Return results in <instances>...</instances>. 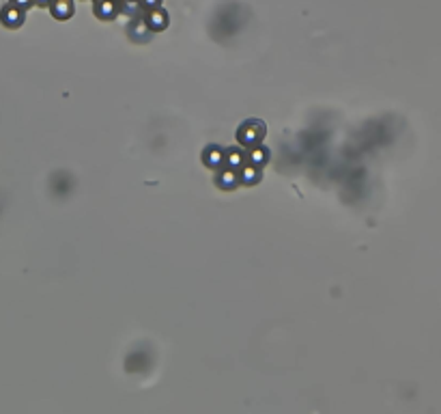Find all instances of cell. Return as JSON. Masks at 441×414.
Returning a JSON list of instances; mask_svg holds the SVG:
<instances>
[{
  "label": "cell",
  "instance_id": "cell-7",
  "mask_svg": "<svg viewBox=\"0 0 441 414\" xmlns=\"http://www.w3.org/2000/svg\"><path fill=\"white\" fill-rule=\"evenodd\" d=\"M218 184L222 186V188H226V190H230L235 184H239V173H235V171H224L222 175L218 177Z\"/></svg>",
  "mask_w": 441,
  "mask_h": 414
},
{
  "label": "cell",
  "instance_id": "cell-1",
  "mask_svg": "<svg viewBox=\"0 0 441 414\" xmlns=\"http://www.w3.org/2000/svg\"><path fill=\"white\" fill-rule=\"evenodd\" d=\"M263 136H265V125L261 121H254V119L245 121L243 125L237 129V138L245 147H256Z\"/></svg>",
  "mask_w": 441,
  "mask_h": 414
},
{
  "label": "cell",
  "instance_id": "cell-8",
  "mask_svg": "<svg viewBox=\"0 0 441 414\" xmlns=\"http://www.w3.org/2000/svg\"><path fill=\"white\" fill-rule=\"evenodd\" d=\"M148 24H151L153 30H159L166 26V13L164 11H153L151 17H148Z\"/></svg>",
  "mask_w": 441,
  "mask_h": 414
},
{
  "label": "cell",
  "instance_id": "cell-12",
  "mask_svg": "<svg viewBox=\"0 0 441 414\" xmlns=\"http://www.w3.org/2000/svg\"><path fill=\"white\" fill-rule=\"evenodd\" d=\"M147 4H148V6H155V4H157V0H147Z\"/></svg>",
  "mask_w": 441,
  "mask_h": 414
},
{
  "label": "cell",
  "instance_id": "cell-3",
  "mask_svg": "<svg viewBox=\"0 0 441 414\" xmlns=\"http://www.w3.org/2000/svg\"><path fill=\"white\" fill-rule=\"evenodd\" d=\"M50 9L56 19H67L74 13V4H71V0H52Z\"/></svg>",
  "mask_w": 441,
  "mask_h": 414
},
{
  "label": "cell",
  "instance_id": "cell-11",
  "mask_svg": "<svg viewBox=\"0 0 441 414\" xmlns=\"http://www.w3.org/2000/svg\"><path fill=\"white\" fill-rule=\"evenodd\" d=\"M37 4H41V6H48V4H52V0H35Z\"/></svg>",
  "mask_w": 441,
  "mask_h": 414
},
{
  "label": "cell",
  "instance_id": "cell-9",
  "mask_svg": "<svg viewBox=\"0 0 441 414\" xmlns=\"http://www.w3.org/2000/svg\"><path fill=\"white\" fill-rule=\"evenodd\" d=\"M248 160L252 162V164L258 166V164H263V162H267V151H265V149H252Z\"/></svg>",
  "mask_w": 441,
  "mask_h": 414
},
{
  "label": "cell",
  "instance_id": "cell-6",
  "mask_svg": "<svg viewBox=\"0 0 441 414\" xmlns=\"http://www.w3.org/2000/svg\"><path fill=\"white\" fill-rule=\"evenodd\" d=\"M243 160H245L243 151H237V149H230V151H226V155H224V162L230 171H237V168L243 164Z\"/></svg>",
  "mask_w": 441,
  "mask_h": 414
},
{
  "label": "cell",
  "instance_id": "cell-5",
  "mask_svg": "<svg viewBox=\"0 0 441 414\" xmlns=\"http://www.w3.org/2000/svg\"><path fill=\"white\" fill-rule=\"evenodd\" d=\"M205 164H209L211 168H218V166H222V162H224V153H222V149H218V147H209L205 151Z\"/></svg>",
  "mask_w": 441,
  "mask_h": 414
},
{
  "label": "cell",
  "instance_id": "cell-10",
  "mask_svg": "<svg viewBox=\"0 0 441 414\" xmlns=\"http://www.w3.org/2000/svg\"><path fill=\"white\" fill-rule=\"evenodd\" d=\"M35 2V0H11V4H15V6H19V9H28V6Z\"/></svg>",
  "mask_w": 441,
  "mask_h": 414
},
{
  "label": "cell",
  "instance_id": "cell-2",
  "mask_svg": "<svg viewBox=\"0 0 441 414\" xmlns=\"http://www.w3.org/2000/svg\"><path fill=\"white\" fill-rule=\"evenodd\" d=\"M0 22H2V26H6V28H17V26L24 24V9H19V6L9 2L0 11Z\"/></svg>",
  "mask_w": 441,
  "mask_h": 414
},
{
  "label": "cell",
  "instance_id": "cell-4",
  "mask_svg": "<svg viewBox=\"0 0 441 414\" xmlns=\"http://www.w3.org/2000/svg\"><path fill=\"white\" fill-rule=\"evenodd\" d=\"M258 179H261V171H258V166L252 164V162H250L248 166H243L241 171H239V181H241V184L252 186V184H256Z\"/></svg>",
  "mask_w": 441,
  "mask_h": 414
}]
</instances>
